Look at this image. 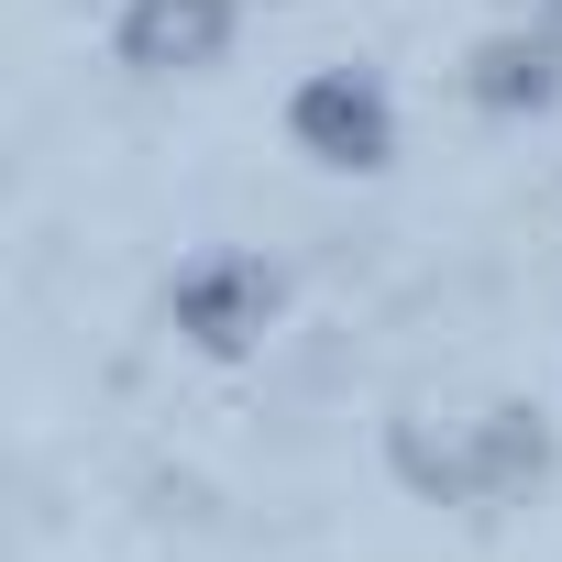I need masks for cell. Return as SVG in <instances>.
I'll return each mask as SVG.
<instances>
[{
	"label": "cell",
	"instance_id": "cell-1",
	"mask_svg": "<svg viewBox=\"0 0 562 562\" xmlns=\"http://www.w3.org/2000/svg\"><path fill=\"white\" fill-rule=\"evenodd\" d=\"M288 144H299L310 166H331V177H375V166L397 155V100H386V78H375V67H321V78H299V89H288Z\"/></svg>",
	"mask_w": 562,
	"mask_h": 562
},
{
	"label": "cell",
	"instance_id": "cell-2",
	"mask_svg": "<svg viewBox=\"0 0 562 562\" xmlns=\"http://www.w3.org/2000/svg\"><path fill=\"white\" fill-rule=\"evenodd\" d=\"M276 265L265 254H199L177 288H166V321L199 342V353H243V342H265V321H276Z\"/></svg>",
	"mask_w": 562,
	"mask_h": 562
},
{
	"label": "cell",
	"instance_id": "cell-3",
	"mask_svg": "<svg viewBox=\"0 0 562 562\" xmlns=\"http://www.w3.org/2000/svg\"><path fill=\"white\" fill-rule=\"evenodd\" d=\"M243 34V0H122L111 23V56L133 78H210Z\"/></svg>",
	"mask_w": 562,
	"mask_h": 562
},
{
	"label": "cell",
	"instance_id": "cell-4",
	"mask_svg": "<svg viewBox=\"0 0 562 562\" xmlns=\"http://www.w3.org/2000/svg\"><path fill=\"white\" fill-rule=\"evenodd\" d=\"M397 463H408L419 485H441V496H463V507H474V496H518V485L551 463V430H540L529 408H485L463 452H441V463H430V452H397Z\"/></svg>",
	"mask_w": 562,
	"mask_h": 562
},
{
	"label": "cell",
	"instance_id": "cell-5",
	"mask_svg": "<svg viewBox=\"0 0 562 562\" xmlns=\"http://www.w3.org/2000/svg\"><path fill=\"white\" fill-rule=\"evenodd\" d=\"M463 89H474L485 111H551V100H562V23H540V34H485V45L463 56Z\"/></svg>",
	"mask_w": 562,
	"mask_h": 562
},
{
	"label": "cell",
	"instance_id": "cell-6",
	"mask_svg": "<svg viewBox=\"0 0 562 562\" xmlns=\"http://www.w3.org/2000/svg\"><path fill=\"white\" fill-rule=\"evenodd\" d=\"M540 12H551V23H562V0H540Z\"/></svg>",
	"mask_w": 562,
	"mask_h": 562
}]
</instances>
